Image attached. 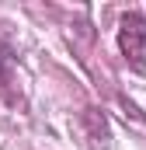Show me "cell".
Segmentation results:
<instances>
[{
    "instance_id": "cell-1",
    "label": "cell",
    "mask_w": 146,
    "mask_h": 150,
    "mask_svg": "<svg viewBox=\"0 0 146 150\" xmlns=\"http://www.w3.org/2000/svg\"><path fill=\"white\" fill-rule=\"evenodd\" d=\"M118 49L132 67H143V56H146V18L143 14H136V11L122 14V21H118Z\"/></svg>"
},
{
    "instance_id": "cell-2",
    "label": "cell",
    "mask_w": 146,
    "mask_h": 150,
    "mask_svg": "<svg viewBox=\"0 0 146 150\" xmlns=\"http://www.w3.org/2000/svg\"><path fill=\"white\" fill-rule=\"evenodd\" d=\"M7 77H11V56H7V52L0 49V87L7 84Z\"/></svg>"
}]
</instances>
